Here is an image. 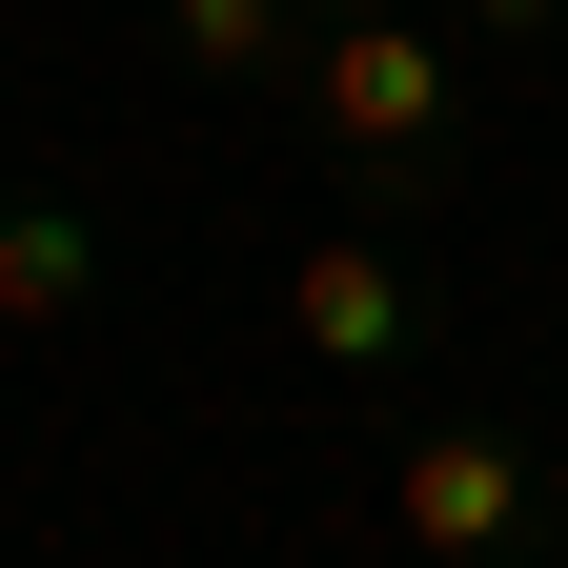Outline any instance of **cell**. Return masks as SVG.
<instances>
[{
  "mask_svg": "<svg viewBox=\"0 0 568 568\" xmlns=\"http://www.w3.org/2000/svg\"><path fill=\"white\" fill-rule=\"evenodd\" d=\"M325 21H345V0H163V41L203 61V82H284V102H305Z\"/></svg>",
  "mask_w": 568,
  "mask_h": 568,
  "instance_id": "obj_4",
  "label": "cell"
},
{
  "mask_svg": "<svg viewBox=\"0 0 568 568\" xmlns=\"http://www.w3.org/2000/svg\"><path fill=\"white\" fill-rule=\"evenodd\" d=\"M386 528H406V568H508V548H548V447L426 406L406 447H386Z\"/></svg>",
  "mask_w": 568,
  "mask_h": 568,
  "instance_id": "obj_2",
  "label": "cell"
},
{
  "mask_svg": "<svg viewBox=\"0 0 568 568\" xmlns=\"http://www.w3.org/2000/svg\"><path fill=\"white\" fill-rule=\"evenodd\" d=\"M284 345H305L325 386H386V366H426V264H406L386 224L284 244Z\"/></svg>",
  "mask_w": 568,
  "mask_h": 568,
  "instance_id": "obj_3",
  "label": "cell"
},
{
  "mask_svg": "<svg viewBox=\"0 0 568 568\" xmlns=\"http://www.w3.org/2000/svg\"><path fill=\"white\" fill-rule=\"evenodd\" d=\"M102 305V224H82V203H0V325H82Z\"/></svg>",
  "mask_w": 568,
  "mask_h": 568,
  "instance_id": "obj_5",
  "label": "cell"
},
{
  "mask_svg": "<svg viewBox=\"0 0 568 568\" xmlns=\"http://www.w3.org/2000/svg\"><path fill=\"white\" fill-rule=\"evenodd\" d=\"M447 41H487V61H508V41H568V0H447Z\"/></svg>",
  "mask_w": 568,
  "mask_h": 568,
  "instance_id": "obj_6",
  "label": "cell"
},
{
  "mask_svg": "<svg viewBox=\"0 0 568 568\" xmlns=\"http://www.w3.org/2000/svg\"><path fill=\"white\" fill-rule=\"evenodd\" d=\"M548 568H568V406H548Z\"/></svg>",
  "mask_w": 568,
  "mask_h": 568,
  "instance_id": "obj_7",
  "label": "cell"
},
{
  "mask_svg": "<svg viewBox=\"0 0 568 568\" xmlns=\"http://www.w3.org/2000/svg\"><path fill=\"white\" fill-rule=\"evenodd\" d=\"M305 122H325L386 203H426V183L467 163V41L386 21V0H345V21H325V61H305Z\"/></svg>",
  "mask_w": 568,
  "mask_h": 568,
  "instance_id": "obj_1",
  "label": "cell"
}]
</instances>
